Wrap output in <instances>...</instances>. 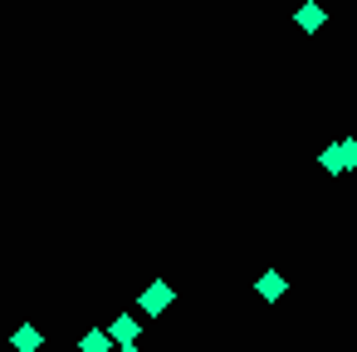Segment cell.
Masks as SVG:
<instances>
[{"instance_id":"obj_9","label":"cell","mask_w":357,"mask_h":352,"mask_svg":"<svg viewBox=\"0 0 357 352\" xmlns=\"http://www.w3.org/2000/svg\"><path fill=\"white\" fill-rule=\"evenodd\" d=\"M113 352H142V347H137V342H123V347H113Z\"/></svg>"},{"instance_id":"obj_3","label":"cell","mask_w":357,"mask_h":352,"mask_svg":"<svg viewBox=\"0 0 357 352\" xmlns=\"http://www.w3.org/2000/svg\"><path fill=\"white\" fill-rule=\"evenodd\" d=\"M108 337H113V347L137 342V337H142V323H137L132 313H118V318H113V328H108Z\"/></svg>"},{"instance_id":"obj_6","label":"cell","mask_w":357,"mask_h":352,"mask_svg":"<svg viewBox=\"0 0 357 352\" xmlns=\"http://www.w3.org/2000/svg\"><path fill=\"white\" fill-rule=\"evenodd\" d=\"M79 352H113V337L98 332V328H89V332L79 337Z\"/></svg>"},{"instance_id":"obj_5","label":"cell","mask_w":357,"mask_h":352,"mask_svg":"<svg viewBox=\"0 0 357 352\" xmlns=\"http://www.w3.org/2000/svg\"><path fill=\"white\" fill-rule=\"evenodd\" d=\"M10 347H15V352H40V347H45V332H40L35 323H20V328L10 332Z\"/></svg>"},{"instance_id":"obj_2","label":"cell","mask_w":357,"mask_h":352,"mask_svg":"<svg viewBox=\"0 0 357 352\" xmlns=\"http://www.w3.org/2000/svg\"><path fill=\"white\" fill-rule=\"evenodd\" d=\"M255 293H259L264 303H279V298L289 293V279H284L279 269H264V274H259V284H255Z\"/></svg>"},{"instance_id":"obj_1","label":"cell","mask_w":357,"mask_h":352,"mask_svg":"<svg viewBox=\"0 0 357 352\" xmlns=\"http://www.w3.org/2000/svg\"><path fill=\"white\" fill-rule=\"evenodd\" d=\"M172 298H176V293H172V284H167V279H152V284L137 293V308L157 318V313H167V308H172Z\"/></svg>"},{"instance_id":"obj_7","label":"cell","mask_w":357,"mask_h":352,"mask_svg":"<svg viewBox=\"0 0 357 352\" xmlns=\"http://www.w3.org/2000/svg\"><path fill=\"white\" fill-rule=\"evenodd\" d=\"M318 167H323V171H328V176H342V157H337V142H333V147H323V152H318Z\"/></svg>"},{"instance_id":"obj_4","label":"cell","mask_w":357,"mask_h":352,"mask_svg":"<svg viewBox=\"0 0 357 352\" xmlns=\"http://www.w3.org/2000/svg\"><path fill=\"white\" fill-rule=\"evenodd\" d=\"M294 20H298V30H303V35H318V30H323V20H328V10L318 6V0H303Z\"/></svg>"},{"instance_id":"obj_8","label":"cell","mask_w":357,"mask_h":352,"mask_svg":"<svg viewBox=\"0 0 357 352\" xmlns=\"http://www.w3.org/2000/svg\"><path fill=\"white\" fill-rule=\"evenodd\" d=\"M337 157H342V171H357V142L352 137H337Z\"/></svg>"}]
</instances>
